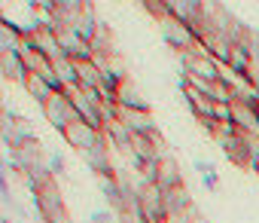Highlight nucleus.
Here are the masks:
<instances>
[{
    "mask_svg": "<svg viewBox=\"0 0 259 223\" xmlns=\"http://www.w3.org/2000/svg\"><path fill=\"white\" fill-rule=\"evenodd\" d=\"M43 117H46V123L55 129V132H67V126L70 123H79V114H76V107H73V101H70V95L67 92H58V95H52L43 107Z\"/></svg>",
    "mask_w": 259,
    "mask_h": 223,
    "instance_id": "1",
    "label": "nucleus"
},
{
    "mask_svg": "<svg viewBox=\"0 0 259 223\" xmlns=\"http://www.w3.org/2000/svg\"><path fill=\"white\" fill-rule=\"evenodd\" d=\"M141 199V214L147 223H168V205H165V190L159 183H147L138 190Z\"/></svg>",
    "mask_w": 259,
    "mask_h": 223,
    "instance_id": "2",
    "label": "nucleus"
},
{
    "mask_svg": "<svg viewBox=\"0 0 259 223\" xmlns=\"http://www.w3.org/2000/svg\"><path fill=\"white\" fill-rule=\"evenodd\" d=\"M159 34H162V40H165L177 55H183V52H189V49L195 46V34H192L180 19H174V16H168V19L159 22Z\"/></svg>",
    "mask_w": 259,
    "mask_h": 223,
    "instance_id": "3",
    "label": "nucleus"
},
{
    "mask_svg": "<svg viewBox=\"0 0 259 223\" xmlns=\"http://www.w3.org/2000/svg\"><path fill=\"white\" fill-rule=\"evenodd\" d=\"M61 138L67 141V147H73V150H79V153L85 156L92 147H98V141L104 138V132H95L92 126H85V123L79 120V123H70L67 132H64Z\"/></svg>",
    "mask_w": 259,
    "mask_h": 223,
    "instance_id": "4",
    "label": "nucleus"
},
{
    "mask_svg": "<svg viewBox=\"0 0 259 223\" xmlns=\"http://www.w3.org/2000/svg\"><path fill=\"white\" fill-rule=\"evenodd\" d=\"M82 159H85V168L95 171L98 177H113V174H119L116 165H113V159H110V141H107V138H101L98 147H92Z\"/></svg>",
    "mask_w": 259,
    "mask_h": 223,
    "instance_id": "5",
    "label": "nucleus"
},
{
    "mask_svg": "<svg viewBox=\"0 0 259 223\" xmlns=\"http://www.w3.org/2000/svg\"><path fill=\"white\" fill-rule=\"evenodd\" d=\"M119 123L132 135H159L156 132V120H153L150 110H122Z\"/></svg>",
    "mask_w": 259,
    "mask_h": 223,
    "instance_id": "6",
    "label": "nucleus"
},
{
    "mask_svg": "<svg viewBox=\"0 0 259 223\" xmlns=\"http://www.w3.org/2000/svg\"><path fill=\"white\" fill-rule=\"evenodd\" d=\"M232 123L238 126L241 135H259V110L250 107V104L235 101L232 104Z\"/></svg>",
    "mask_w": 259,
    "mask_h": 223,
    "instance_id": "7",
    "label": "nucleus"
},
{
    "mask_svg": "<svg viewBox=\"0 0 259 223\" xmlns=\"http://www.w3.org/2000/svg\"><path fill=\"white\" fill-rule=\"evenodd\" d=\"M220 147H223V153H226V159H229L232 165H238V168H253L247 135H235V138H229V141L220 144Z\"/></svg>",
    "mask_w": 259,
    "mask_h": 223,
    "instance_id": "8",
    "label": "nucleus"
},
{
    "mask_svg": "<svg viewBox=\"0 0 259 223\" xmlns=\"http://www.w3.org/2000/svg\"><path fill=\"white\" fill-rule=\"evenodd\" d=\"M0 70H4V80H13V83H22L28 80V64L19 52H0Z\"/></svg>",
    "mask_w": 259,
    "mask_h": 223,
    "instance_id": "9",
    "label": "nucleus"
},
{
    "mask_svg": "<svg viewBox=\"0 0 259 223\" xmlns=\"http://www.w3.org/2000/svg\"><path fill=\"white\" fill-rule=\"evenodd\" d=\"M183 98H186V104H189V110H192V114H195V120H207V117H213V101L207 98V95H201L198 89H186L183 92Z\"/></svg>",
    "mask_w": 259,
    "mask_h": 223,
    "instance_id": "10",
    "label": "nucleus"
},
{
    "mask_svg": "<svg viewBox=\"0 0 259 223\" xmlns=\"http://www.w3.org/2000/svg\"><path fill=\"white\" fill-rule=\"evenodd\" d=\"M119 107L122 110H150V101L144 98V92L138 86H132L125 80V86L119 89Z\"/></svg>",
    "mask_w": 259,
    "mask_h": 223,
    "instance_id": "11",
    "label": "nucleus"
},
{
    "mask_svg": "<svg viewBox=\"0 0 259 223\" xmlns=\"http://www.w3.org/2000/svg\"><path fill=\"white\" fill-rule=\"evenodd\" d=\"M162 190H174V187H180L183 183V174H180V165L171 159V156H165L162 162H159V180H156Z\"/></svg>",
    "mask_w": 259,
    "mask_h": 223,
    "instance_id": "12",
    "label": "nucleus"
},
{
    "mask_svg": "<svg viewBox=\"0 0 259 223\" xmlns=\"http://www.w3.org/2000/svg\"><path fill=\"white\" fill-rule=\"evenodd\" d=\"M25 92H28V95H31V98H34L40 107H43V104H46V101L55 95V92L49 89V83H46L40 73H28V80H25Z\"/></svg>",
    "mask_w": 259,
    "mask_h": 223,
    "instance_id": "13",
    "label": "nucleus"
},
{
    "mask_svg": "<svg viewBox=\"0 0 259 223\" xmlns=\"http://www.w3.org/2000/svg\"><path fill=\"white\" fill-rule=\"evenodd\" d=\"M22 37H25V34H22V28L4 19V25H0V52H19Z\"/></svg>",
    "mask_w": 259,
    "mask_h": 223,
    "instance_id": "14",
    "label": "nucleus"
},
{
    "mask_svg": "<svg viewBox=\"0 0 259 223\" xmlns=\"http://www.w3.org/2000/svg\"><path fill=\"white\" fill-rule=\"evenodd\" d=\"M46 168L52 171V177H58L64 171V156L58 150H46Z\"/></svg>",
    "mask_w": 259,
    "mask_h": 223,
    "instance_id": "15",
    "label": "nucleus"
},
{
    "mask_svg": "<svg viewBox=\"0 0 259 223\" xmlns=\"http://www.w3.org/2000/svg\"><path fill=\"white\" fill-rule=\"evenodd\" d=\"M213 117H217L220 123H232V104H217V107H213Z\"/></svg>",
    "mask_w": 259,
    "mask_h": 223,
    "instance_id": "16",
    "label": "nucleus"
},
{
    "mask_svg": "<svg viewBox=\"0 0 259 223\" xmlns=\"http://www.w3.org/2000/svg\"><path fill=\"white\" fill-rule=\"evenodd\" d=\"M113 217H116L113 211H107V208H95L89 220H92V223H107V220H113Z\"/></svg>",
    "mask_w": 259,
    "mask_h": 223,
    "instance_id": "17",
    "label": "nucleus"
},
{
    "mask_svg": "<svg viewBox=\"0 0 259 223\" xmlns=\"http://www.w3.org/2000/svg\"><path fill=\"white\" fill-rule=\"evenodd\" d=\"M201 183H204L207 190H220V177H217V171H210V174H204V177H201Z\"/></svg>",
    "mask_w": 259,
    "mask_h": 223,
    "instance_id": "18",
    "label": "nucleus"
},
{
    "mask_svg": "<svg viewBox=\"0 0 259 223\" xmlns=\"http://www.w3.org/2000/svg\"><path fill=\"white\" fill-rule=\"evenodd\" d=\"M195 171L204 177V174H210V171H213V165H210V162H204V159H195Z\"/></svg>",
    "mask_w": 259,
    "mask_h": 223,
    "instance_id": "19",
    "label": "nucleus"
},
{
    "mask_svg": "<svg viewBox=\"0 0 259 223\" xmlns=\"http://www.w3.org/2000/svg\"><path fill=\"white\" fill-rule=\"evenodd\" d=\"M253 171H256V174H259V159H256V162H253Z\"/></svg>",
    "mask_w": 259,
    "mask_h": 223,
    "instance_id": "20",
    "label": "nucleus"
},
{
    "mask_svg": "<svg viewBox=\"0 0 259 223\" xmlns=\"http://www.w3.org/2000/svg\"><path fill=\"white\" fill-rule=\"evenodd\" d=\"M67 223H76V220H67Z\"/></svg>",
    "mask_w": 259,
    "mask_h": 223,
    "instance_id": "21",
    "label": "nucleus"
}]
</instances>
